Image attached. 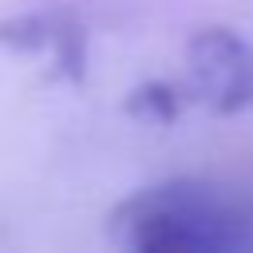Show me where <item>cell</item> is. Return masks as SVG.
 <instances>
[{"mask_svg": "<svg viewBox=\"0 0 253 253\" xmlns=\"http://www.w3.org/2000/svg\"><path fill=\"white\" fill-rule=\"evenodd\" d=\"M249 225L221 190L174 178L146 186L115 206V253H241Z\"/></svg>", "mask_w": 253, "mask_h": 253, "instance_id": "1", "label": "cell"}, {"mask_svg": "<svg viewBox=\"0 0 253 253\" xmlns=\"http://www.w3.org/2000/svg\"><path fill=\"white\" fill-rule=\"evenodd\" d=\"M190 83L182 87V99H198L217 115H233L253 103V47L225 32V28H202L190 47Z\"/></svg>", "mask_w": 253, "mask_h": 253, "instance_id": "2", "label": "cell"}]
</instances>
